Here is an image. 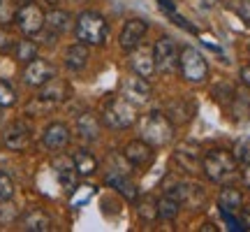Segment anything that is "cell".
I'll list each match as a JSON object with an SVG mask.
<instances>
[{
  "instance_id": "obj_1",
  "label": "cell",
  "mask_w": 250,
  "mask_h": 232,
  "mask_svg": "<svg viewBox=\"0 0 250 232\" xmlns=\"http://www.w3.org/2000/svg\"><path fill=\"white\" fill-rule=\"evenodd\" d=\"M74 35L79 42L83 45H93V46H102L109 37V23L107 19L98 14V12H81L77 17L74 23Z\"/></svg>"
},
{
  "instance_id": "obj_2",
  "label": "cell",
  "mask_w": 250,
  "mask_h": 232,
  "mask_svg": "<svg viewBox=\"0 0 250 232\" xmlns=\"http://www.w3.org/2000/svg\"><path fill=\"white\" fill-rule=\"evenodd\" d=\"M202 170L213 184H229L236 177V158L234 153L223 151V149H213L204 156L202 161Z\"/></svg>"
},
{
  "instance_id": "obj_3",
  "label": "cell",
  "mask_w": 250,
  "mask_h": 232,
  "mask_svg": "<svg viewBox=\"0 0 250 232\" xmlns=\"http://www.w3.org/2000/svg\"><path fill=\"white\" fill-rule=\"evenodd\" d=\"M139 130H142V139L148 142L151 146H165L174 139V125L162 112L144 114L139 121Z\"/></svg>"
},
{
  "instance_id": "obj_4",
  "label": "cell",
  "mask_w": 250,
  "mask_h": 232,
  "mask_svg": "<svg viewBox=\"0 0 250 232\" xmlns=\"http://www.w3.org/2000/svg\"><path fill=\"white\" fill-rule=\"evenodd\" d=\"M102 118H104V123H107L109 128L125 130V128L134 125V121H137V105H132L130 100H125L123 95L111 98L107 105H104Z\"/></svg>"
},
{
  "instance_id": "obj_5",
  "label": "cell",
  "mask_w": 250,
  "mask_h": 232,
  "mask_svg": "<svg viewBox=\"0 0 250 232\" xmlns=\"http://www.w3.org/2000/svg\"><path fill=\"white\" fill-rule=\"evenodd\" d=\"M179 65H181V74L192 84H202L208 77V65H206L204 56L197 51L195 46H183L179 54Z\"/></svg>"
},
{
  "instance_id": "obj_6",
  "label": "cell",
  "mask_w": 250,
  "mask_h": 232,
  "mask_svg": "<svg viewBox=\"0 0 250 232\" xmlns=\"http://www.w3.org/2000/svg\"><path fill=\"white\" fill-rule=\"evenodd\" d=\"M14 23L19 26V30L23 35H37L42 28H44V12L37 2H23L14 14Z\"/></svg>"
},
{
  "instance_id": "obj_7",
  "label": "cell",
  "mask_w": 250,
  "mask_h": 232,
  "mask_svg": "<svg viewBox=\"0 0 250 232\" xmlns=\"http://www.w3.org/2000/svg\"><path fill=\"white\" fill-rule=\"evenodd\" d=\"M153 61H155V70H160L162 74H171L179 65V49L174 45V40L169 35H162L155 46H153Z\"/></svg>"
},
{
  "instance_id": "obj_8",
  "label": "cell",
  "mask_w": 250,
  "mask_h": 232,
  "mask_svg": "<svg viewBox=\"0 0 250 232\" xmlns=\"http://www.w3.org/2000/svg\"><path fill=\"white\" fill-rule=\"evenodd\" d=\"M54 77H56V68L49 61L37 58V56L33 61H28L26 68H23V81L28 86H44L46 81L54 79Z\"/></svg>"
},
{
  "instance_id": "obj_9",
  "label": "cell",
  "mask_w": 250,
  "mask_h": 232,
  "mask_svg": "<svg viewBox=\"0 0 250 232\" xmlns=\"http://www.w3.org/2000/svg\"><path fill=\"white\" fill-rule=\"evenodd\" d=\"M30 144V128L23 121H14L5 128L2 133V146L7 151H23Z\"/></svg>"
},
{
  "instance_id": "obj_10",
  "label": "cell",
  "mask_w": 250,
  "mask_h": 232,
  "mask_svg": "<svg viewBox=\"0 0 250 232\" xmlns=\"http://www.w3.org/2000/svg\"><path fill=\"white\" fill-rule=\"evenodd\" d=\"M146 30H148V23L144 19H130L123 26V30H121V37H118L121 49L123 51H132L134 46H139L144 35H146Z\"/></svg>"
},
{
  "instance_id": "obj_11",
  "label": "cell",
  "mask_w": 250,
  "mask_h": 232,
  "mask_svg": "<svg viewBox=\"0 0 250 232\" xmlns=\"http://www.w3.org/2000/svg\"><path fill=\"white\" fill-rule=\"evenodd\" d=\"M151 84L146 77H139V74H134V77H127L123 84V98L130 100L132 105H144V102H148L151 100Z\"/></svg>"
},
{
  "instance_id": "obj_12",
  "label": "cell",
  "mask_w": 250,
  "mask_h": 232,
  "mask_svg": "<svg viewBox=\"0 0 250 232\" xmlns=\"http://www.w3.org/2000/svg\"><path fill=\"white\" fill-rule=\"evenodd\" d=\"M72 135H70V128L61 121H56V123H49L44 128V135H42V144H44L49 151H61L65 149L67 144H70Z\"/></svg>"
},
{
  "instance_id": "obj_13",
  "label": "cell",
  "mask_w": 250,
  "mask_h": 232,
  "mask_svg": "<svg viewBox=\"0 0 250 232\" xmlns=\"http://www.w3.org/2000/svg\"><path fill=\"white\" fill-rule=\"evenodd\" d=\"M125 158L132 162L134 167H148L153 162V146L144 139H134V142H127L125 144Z\"/></svg>"
},
{
  "instance_id": "obj_14",
  "label": "cell",
  "mask_w": 250,
  "mask_h": 232,
  "mask_svg": "<svg viewBox=\"0 0 250 232\" xmlns=\"http://www.w3.org/2000/svg\"><path fill=\"white\" fill-rule=\"evenodd\" d=\"M67 93H70V86H67L65 81L49 79L44 86H42V91H40L37 100H42L46 107H56V105H61L62 100L67 98Z\"/></svg>"
},
{
  "instance_id": "obj_15",
  "label": "cell",
  "mask_w": 250,
  "mask_h": 232,
  "mask_svg": "<svg viewBox=\"0 0 250 232\" xmlns=\"http://www.w3.org/2000/svg\"><path fill=\"white\" fill-rule=\"evenodd\" d=\"M54 170H56V177H58V181H61V186L67 190V193H72L74 188H77V177H79V172H77V167H74V161H70V158H58V161H54Z\"/></svg>"
},
{
  "instance_id": "obj_16",
  "label": "cell",
  "mask_w": 250,
  "mask_h": 232,
  "mask_svg": "<svg viewBox=\"0 0 250 232\" xmlns=\"http://www.w3.org/2000/svg\"><path fill=\"white\" fill-rule=\"evenodd\" d=\"M130 65H132L134 74H139V77H151L153 72H155V61H153V51L148 49H139V46H134L132 49V58H130Z\"/></svg>"
},
{
  "instance_id": "obj_17",
  "label": "cell",
  "mask_w": 250,
  "mask_h": 232,
  "mask_svg": "<svg viewBox=\"0 0 250 232\" xmlns=\"http://www.w3.org/2000/svg\"><path fill=\"white\" fill-rule=\"evenodd\" d=\"M176 162L181 165V170L186 172H197L202 167V158H199V149L192 146V144H181L176 153H174Z\"/></svg>"
},
{
  "instance_id": "obj_18",
  "label": "cell",
  "mask_w": 250,
  "mask_h": 232,
  "mask_svg": "<svg viewBox=\"0 0 250 232\" xmlns=\"http://www.w3.org/2000/svg\"><path fill=\"white\" fill-rule=\"evenodd\" d=\"M51 216L42 211V209H33L21 218V228L28 232H49L51 230Z\"/></svg>"
},
{
  "instance_id": "obj_19",
  "label": "cell",
  "mask_w": 250,
  "mask_h": 232,
  "mask_svg": "<svg viewBox=\"0 0 250 232\" xmlns=\"http://www.w3.org/2000/svg\"><path fill=\"white\" fill-rule=\"evenodd\" d=\"M77 133H79L81 139H86V142H93V139H98L100 137V121L95 114H81L77 118Z\"/></svg>"
},
{
  "instance_id": "obj_20",
  "label": "cell",
  "mask_w": 250,
  "mask_h": 232,
  "mask_svg": "<svg viewBox=\"0 0 250 232\" xmlns=\"http://www.w3.org/2000/svg\"><path fill=\"white\" fill-rule=\"evenodd\" d=\"M88 58H90L88 45H83V42H77V45L67 46V51H65V65H67L70 70H83Z\"/></svg>"
},
{
  "instance_id": "obj_21",
  "label": "cell",
  "mask_w": 250,
  "mask_h": 232,
  "mask_svg": "<svg viewBox=\"0 0 250 232\" xmlns=\"http://www.w3.org/2000/svg\"><path fill=\"white\" fill-rule=\"evenodd\" d=\"M218 207L223 209L225 214H234V211H239L243 207V195L241 190H236V188L227 186L220 190V195H218Z\"/></svg>"
},
{
  "instance_id": "obj_22",
  "label": "cell",
  "mask_w": 250,
  "mask_h": 232,
  "mask_svg": "<svg viewBox=\"0 0 250 232\" xmlns=\"http://www.w3.org/2000/svg\"><path fill=\"white\" fill-rule=\"evenodd\" d=\"M70 14L62 12V9H51L49 14L44 17V26L54 33V35H62L67 28H70Z\"/></svg>"
},
{
  "instance_id": "obj_23",
  "label": "cell",
  "mask_w": 250,
  "mask_h": 232,
  "mask_svg": "<svg viewBox=\"0 0 250 232\" xmlns=\"http://www.w3.org/2000/svg\"><path fill=\"white\" fill-rule=\"evenodd\" d=\"M74 167H77V172H79V177H90L93 172L98 170V161H95V156L90 151H86V149H79V151L74 153Z\"/></svg>"
},
{
  "instance_id": "obj_24",
  "label": "cell",
  "mask_w": 250,
  "mask_h": 232,
  "mask_svg": "<svg viewBox=\"0 0 250 232\" xmlns=\"http://www.w3.org/2000/svg\"><path fill=\"white\" fill-rule=\"evenodd\" d=\"M107 184L111 188H116L118 193H123L127 200H137V195H139L137 186H134V184L127 177H123V174H109V177H107Z\"/></svg>"
},
{
  "instance_id": "obj_25",
  "label": "cell",
  "mask_w": 250,
  "mask_h": 232,
  "mask_svg": "<svg viewBox=\"0 0 250 232\" xmlns=\"http://www.w3.org/2000/svg\"><path fill=\"white\" fill-rule=\"evenodd\" d=\"M155 207H158V218H162V221H174L181 211V202L169 195H162L155 202Z\"/></svg>"
},
{
  "instance_id": "obj_26",
  "label": "cell",
  "mask_w": 250,
  "mask_h": 232,
  "mask_svg": "<svg viewBox=\"0 0 250 232\" xmlns=\"http://www.w3.org/2000/svg\"><path fill=\"white\" fill-rule=\"evenodd\" d=\"M14 56H17L21 63L33 61V58L37 56V45L35 42H30V40H19L17 45H14Z\"/></svg>"
},
{
  "instance_id": "obj_27",
  "label": "cell",
  "mask_w": 250,
  "mask_h": 232,
  "mask_svg": "<svg viewBox=\"0 0 250 232\" xmlns=\"http://www.w3.org/2000/svg\"><path fill=\"white\" fill-rule=\"evenodd\" d=\"M17 105V91L12 89V84L0 79V107H12Z\"/></svg>"
},
{
  "instance_id": "obj_28",
  "label": "cell",
  "mask_w": 250,
  "mask_h": 232,
  "mask_svg": "<svg viewBox=\"0 0 250 232\" xmlns=\"http://www.w3.org/2000/svg\"><path fill=\"white\" fill-rule=\"evenodd\" d=\"M234 158H236V162L250 165V139L248 137H241L239 142L234 144Z\"/></svg>"
},
{
  "instance_id": "obj_29",
  "label": "cell",
  "mask_w": 250,
  "mask_h": 232,
  "mask_svg": "<svg viewBox=\"0 0 250 232\" xmlns=\"http://www.w3.org/2000/svg\"><path fill=\"white\" fill-rule=\"evenodd\" d=\"M188 193H190V186H186L183 181H171V184H167V188H165V195L174 197V200H179V202L186 200Z\"/></svg>"
},
{
  "instance_id": "obj_30",
  "label": "cell",
  "mask_w": 250,
  "mask_h": 232,
  "mask_svg": "<svg viewBox=\"0 0 250 232\" xmlns=\"http://www.w3.org/2000/svg\"><path fill=\"white\" fill-rule=\"evenodd\" d=\"M14 14H17L14 0H0V26L12 23V21H14Z\"/></svg>"
},
{
  "instance_id": "obj_31",
  "label": "cell",
  "mask_w": 250,
  "mask_h": 232,
  "mask_svg": "<svg viewBox=\"0 0 250 232\" xmlns=\"http://www.w3.org/2000/svg\"><path fill=\"white\" fill-rule=\"evenodd\" d=\"M14 195V181L5 170H0V200H9Z\"/></svg>"
},
{
  "instance_id": "obj_32",
  "label": "cell",
  "mask_w": 250,
  "mask_h": 232,
  "mask_svg": "<svg viewBox=\"0 0 250 232\" xmlns=\"http://www.w3.org/2000/svg\"><path fill=\"white\" fill-rule=\"evenodd\" d=\"M14 218H17V209H14V205H5V200H2V205H0V225L12 223Z\"/></svg>"
},
{
  "instance_id": "obj_33",
  "label": "cell",
  "mask_w": 250,
  "mask_h": 232,
  "mask_svg": "<svg viewBox=\"0 0 250 232\" xmlns=\"http://www.w3.org/2000/svg\"><path fill=\"white\" fill-rule=\"evenodd\" d=\"M14 45H17V40L9 35L5 28L0 26V54H7V51H12V49H14Z\"/></svg>"
},
{
  "instance_id": "obj_34",
  "label": "cell",
  "mask_w": 250,
  "mask_h": 232,
  "mask_svg": "<svg viewBox=\"0 0 250 232\" xmlns=\"http://www.w3.org/2000/svg\"><path fill=\"white\" fill-rule=\"evenodd\" d=\"M139 214H142L146 221H153V218H158V207H155V202L146 200V202L139 207Z\"/></svg>"
},
{
  "instance_id": "obj_35",
  "label": "cell",
  "mask_w": 250,
  "mask_h": 232,
  "mask_svg": "<svg viewBox=\"0 0 250 232\" xmlns=\"http://www.w3.org/2000/svg\"><path fill=\"white\" fill-rule=\"evenodd\" d=\"M236 12H239V17L246 21V26H250V0H239Z\"/></svg>"
},
{
  "instance_id": "obj_36",
  "label": "cell",
  "mask_w": 250,
  "mask_h": 232,
  "mask_svg": "<svg viewBox=\"0 0 250 232\" xmlns=\"http://www.w3.org/2000/svg\"><path fill=\"white\" fill-rule=\"evenodd\" d=\"M239 211H241V223L246 228H250V207H241Z\"/></svg>"
},
{
  "instance_id": "obj_37",
  "label": "cell",
  "mask_w": 250,
  "mask_h": 232,
  "mask_svg": "<svg viewBox=\"0 0 250 232\" xmlns=\"http://www.w3.org/2000/svg\"><path fill=\"white\" fill-rule=\"evenodd\" d=\"M241 79H243V84H248V86H250V65L241 68Z\"/></svg>"
},
{
  "instance_id": "obj_38",
  "label": "cell",
  "mask_w": 250,
  "mask_h": 232,
  "mask_svg": "<svg viewBox=\"0 0 250 232\" xmlns=\"http://www.w3.org/2000/svg\"><path fill=\"white\" fill-rule=\"evenodd\" d=\"M243 184H246V186L250 188V165L246 167V172H243Z\"/></svg>"
},
{
  "instance_id": "obj_39",
  "label": "cell",
  "mask_w": 250,
  "mask_h": 232,
  "mask_svg": "<svg viewBox=\"0 0 250 232\" xmlns=\"http://www.w3.org/2000/svg\"><path fill=\"white\" fill-rule=\"evenodd\" d=\"M46 2H49V5H58L61 0H46Z\"/></svg>"
},
{
  "instance_id": "obj_40",
  "label": "cell",
  "mask_w": 250,
  "mask_h": 232,
  "mask_svg": "<svg viewBox=\"0 0 250 232\" xmlns=\"http://www.w3.org/2000/svg\"><path fill=\"white\" fill-rule=\"evenodd\" d=\"M21 2H30V0H21Z\"/></svg>"
}]
</instances>
